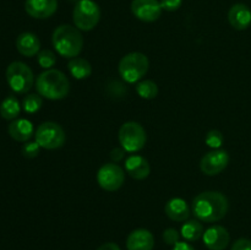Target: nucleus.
I'll return each mask as SVG.
<instances>
[{
    "mask_svg": "<svg viewBox=\"0 0 251 250\" xmlns=\"http://www.w3.org/2000/svg\"><path fill=\"white\" fill-rule=\"evenodd\" d=\"M193 213L201 222L213 223L222 220L228 212L229 201L220 191H203L193 200Z\"/></svg>",
    "mask_w": 251,
    "mask_h": 250,
    "instance_id": "nucleus-1",
    "label": "nucleus"
},
{
    "mask_svg": "<svg viewBox=\"0 0 251 250\" xmlns=\"http://www.w3.org/2000/svg\"><path fill=\"white\" fill-rule=\"evenodd\" d=\"M54 49L63 58H76L82 51L83 36L80 29L71 25H60L51 34Z\"/></svg>",
    "mask_w": 251,
    "mask_h": 250,
    "instance_id": "nucleus-2",
    "label": "nucleus"
},
{
    "mask_svg": "<svg viewBox=\"0 0 251 250\" xmlns=\"http://www.w3.org/2000/svg\"><path fill=\"white\" fill-rule=\"evenodd\" d=\"M36 88L39 96L50 100H63L70 91L68 77L60 70L49 69L37 77Z\"/></svg>",
    "mask_w": 251,
    "mask_h": 250,
    "instance_id": "nucleus-3",
    "label": "nucleus"
},
{
    "mask_svg": "<svg viewBox=\"0 0 251 250\" xmlns=\"http://www.w3.org/2000/svg\"><path fill=\"white\" fill-rule=\"evenodd\" d=\"M149 68V58L140 51H132L123 56L119 61L118 70L123 80L129 83H135L146 75Z\"/></svg>",
    "mask_w": 251,
    "mask_h": 250,
    "instance_id": "nucleus-4",
    "label": "nucleus"
},
{
    "mask_svg": "<svg viewBox=\"0 0 251 250\" xmlns=\"http://www.w3.org/2000/svg\"><path fill=\"white\" fill-rule=\"evenodd\" d=\"M5 76L10 88L19 95L28 92L34 82L33 71L22 61H14L10 64L6 68Z\"/></svg>",
    "mask_w": 251,
    "mask_h": 250,
    "instance_id": "nucleus-5",
    "label": "nucleus"
},
{
    "mask_svg": "<svg viewBox=\"0 0 251 250\" xmlns=\"http://www.w3.org/2000/svg\"><path fill=\"white\" fill-rule=\"evenodd\" d=\"M73 20L80 31H91L100 20V9L93 0H78L74 7Z\"/></svg>",
    "mask_w": 251,
    "mask_h": 250,
    "instance_id": "nucleus-6",
    "label": "nucleus"
},
{
    "mask_svg": "<svg viewBox=\"0 0 251 250\" xmlns=\"http://www.w3.org/2000/svg\"><path fill=\"white\" fill-rule=\"evenodd\" d=\"M118 137L123 149L130 153H135L144 149L147 141V135L144 126L136 122L124 123L120 126Z\"/></svg>",
    "mask_w": 251,
    "mask_h": 250,
    "instance_id": "nucleus-7",
    "label": "nucleus"
},
{
    "mask_svg": "<svg viewBox=\"0 0 251 250\" xmlns=\"http://www.w3.org/2000/svg\"><path fill=\"white\" fill-rule=\"evenodd\" d=\"M36 142L46 150L60 149L65 144L66 135L63 127L53 122H46L36 130Z\"/></svg>",
    "mask_w": 251,
    "mask_h": 250,
    "instance_id": "nucleus-8",
    "label": "nucleus"
},
{
    "mask_svg": "<svg viewBox=\"0 0 251 250\" xmlns=\"http://www.w3.org/2000/svg\"><path fill=\"white\" fill-rule=\"evenodd\" d=\"M125 180V172L119 164L105 163L98 169V185L105 191H117L123 186Z\"/></svg>",
    "mask_w": 251,
    "mask_h": 250,
    "instance_id": "nucleus-9",
    "label": "nucleus"
},
{
    "mask_svg": "<svg viewBox=\"0 0 251 250\" xmlns=\"http://www.w3.org/2000/svg\"><path fill=\"white\" fill-rule=\"evenodd\" d=\"M229 163V154L225 150H213L201 158L200 169L206 175H217Z\"/></svg>",
    "mask_w": 251,
    "mask_h": 250,
    "instance_id": "nucleus-10",
    "label": "nucleus"
},
{
    "mask_svg": "<svg viewBox=\"0 0 251 250\" xmlns=\"http://www.w3.org/2000/svg\"><path fill=\"white\" fill-rule=\"evenodd\" d=\"M131 11L140 21L154 22L161 17L163 9L158 0H132Z\"/></svg>",
    "mask_w": 251,
    "mask_h": 250,
    "instance_id": "nucleus-11",
    "label": "nucleus"
},
{
    "mask_svg": "<svg viewBox=\"0 0 251 250\" xmlns=\"http://www.w3.org/2000/svg\"><path fill=\"white\" fill-rule=\"evenodd\" d=\"M202 239L208 250H225L229 244L230 235L222 225H212L205 230Z\"/></svg>",
    "mask_w": 251,
    "mask_h": 250,
    "instance_id": "nucleus-12",
    "label": "nucleus"
},
{
    "mask_svg": "<svg viewBox=\"0 0 251 250\" xmlns=\"http://www.w3.org/2000/svg\"><path fill=\"white\" fill-rule=\"evenodd\" d=\"M25 10L33 19H48L58 10V0H26Z\"/></svg>",
    "mask_w": 251,
    "mask_h": 250,
    "instance_id": "nucleus-13",
    "label": "nucleus"
},
{
    "mask_svg": "<svg viewBox=\"0 0 251 250\" xmlns=\"http://www.w3.org/2000/svg\"><path fill=\"white\" fill-rule=\"evenodd\" d=\"M228 21L234 29H238V31L247 29L251 25L250 7L243 2L234 4L228 12Z\"/></svg>",
    "mask_w": 251,
    "mask_h": 250,
    "instance_id": "nucleus-14",
    "label": "nucleus"
},
{
    "mask_svg": "<svg viewBox=\"0 0 251 250\" xmlns=\"http://www.w3.org/2000/svg\"><path fill=\"white\" fill-rule=\"evenodd\" d=\"M153 234L144 228L132 230L126 239L127 250H153Z\"/></svg>",
    "mask_w": 251,
    "mask_h": 250,
    "instance_id": "nucleus-15",
    "label": "nucleus"
},
{
    "mask_svg": "<svg viewBox=\"0 0 251 250\" xmlns=\"http://www.w3.org/2000/svg\"><path fill=\"white\" fill-rule=\"evenodd\" d=\"M125 171L131 178L136 180H144L150 175V163L145 157L140 154H131L125 161Z\"/></svg>",
    "mask_w": 251,
    "mask_h": 250,
    "instance_id": "nucleus-16",
    "label": "nucleus"
},
{
    "mask_svg": "<svg viewBox=\"0 0 251 250\" xmlns=\"http://www.w3.org/2000/svg\"><path fill=\"white\" fill-rule=\"evenodd\" d=\"M16 48L20 54L27 56V58H31L39 53L41 42H39L38 37L32 32H24L17 37Z\"/></svg>",
    "mask_w": 251,
    "mask_h": 250,
    "instance_id": "nucleus-17",
    "label": "nucleus"
},
{
    "mask_svg": "<svg viewBox=\"0 0 251 250\" xmlns=\"http://www.w3.org/2000/svg\"><path fill=\"white\" fill-rule=\"evenodd\" d=\"M164 212L176 222H185L190 216V208H189L188 202L181 198H173L166 203Z\"/></svg>",
    "mask_w": 251,
    "mask_h": 250,
    "instance_id": "nucleus-18",
    "label": "nucleus"
},
{
    "mask_svg": "<svg viewBox=\"0 0 251 250\" xmlns=\"http://www.w3.org/2000/svg\"><path fill=\"white\" fill-rule=\"evenodd\" d=\"M9 135L19 142H27L33 136V124L28 119L20 118V119L12 120L9 125Z\"/></svg>",
    "mask_w": 251,
    "mask_h": 250,
    "instance_id": "nucleus-19",
    "label": "nucleus"
},
{
    "mask_svg": "<svg viewBox=\"0 0 251 250\" xmlns=\"http://www.w3.org/2000/svg\"><path fill=\"white\" fill-rule=\"evenodd\" d=\"M68 68L71 75L77 80H85V78L90 77L92 74V66H91L90 61L83 58H78V56L70 59Z\"/></svg>",
    "mask_w": 251,
    "mask_h": 250,
    "instance_id": "nucleus-20",
    "label": "nucleus"
},
{
    "mask_svg": "<svg viewBox=\"0 0 251 250\" xmlns=\"http://www.w3.org/2000/svg\"><path fill=\"white\" fill-rule=\"evenodd\" d=\"M21 112V105L15 96H7L0 104V115L5 120H15Z\"/></svg>",
    "mask_w": 251,
    "mask_h": 250,
    "instance_id": "nucleus-21",
    "label": "nucleus"
},
{
    "mask_svg": "<svg viewBox=\"0 0 251 250\" xmlns=\"http://www.w3.org/2000/svg\"><path fill=\"white\" fill-rule=\"evenodd\" d=\"M205 230H203L202 223L199 220H190L186 221L181 227V237L188 242H195L199 240L203 235Z\"/></svg>",
    "mask_w": 251,
    "mask_h": 250,
    "instance_id": "nucleus-22",
    "label": "nucleus"
},
{
    "mask_svg": "<svg viewBox=\"0 0 251 250\" xmlns=\"http://www.w3.org/2000/svg\"><path fill=\"white\" fill-rule=\"evenodd\" d=\"M136 92L144 100H153L158 95V86L152 80H144L136 85Z\"/></svg>",
    "mask_w": 251,
    "mask_h": 250,
    "instance_id": "nucleus-23",
    "label": "nucleus"
},
{
    "mask_svg": "<svg viewBox=\"0 0 251 250\" xmlns=\"http://www.w3.org/2000/svg\"><path fill=\"white\" fill-rule=\"evenodd\" d=\"M42 104H43V100H42V96L34 95V93H31V95H27L26 97L22 100V107H24V110L26 113H29V114H33V113L38 112L42 108Z\"/></svg>",
    "mask_w": 251,
    "mask_h": 250,
    "instance_id": "nucleus-24",
    "label": "nucleus"
},
{
    "mask_svg": "<svg viewBox=\"0 0 251 250\" xmlns=\"http://www.w3.org/2000/svg\"><path fill=\"white\" fill-rule=\"evenodd\" d=\"M37 61L41 65V68L49 70V69L55 65L56 55L54 51L49 50V49H43V50H39V53L37 54Z\"/></svg>",
    "mask_w": 251,
    "mask_h": 250,
    "instance_id": "nucleus-25",
    "label": "nucleus"
},
{
    "mask_svg": "<svg viewBox=\"0 0 251 250\" xmlns=\"http://www.w3.org/2000/svg\"><path fill=\"white\" fill-rule=\"evenodd\" d=\"M223 141H225V137H223V134L220 130H210V131L207 132V135H206V145L213 150L220 149L223 145Z\"/></svg>",
    "mask_w": 251,
    "mask_h": 250,
    "instance_id": "nucleus-26",
    "label": "nucleus"
},
{
    "mask_svg": "<svg viewBox=\"0 0 251 250\" xmlns=\"http://www.w3.org/2000/svg\"><path fill=\"white\" fill-rule=\"evenodd\" d=\"M39 150H41V146H39L36 141H27L26 144L22 146L21 152L22 154H24V157H26V158L28 159H32V158H36V157L38 156Z\"/></svg>",
    "mask_w": 251,
    "mask_h": 250,
    "instance_id": "nucleus-27",
    "label": "nucleus"
},
{
    "mask_svg": "<svg viewBox=\"0 0 251 250\" xmlns=\"http://www.w3.org/2000/svg\"><path fill=\"white\" fill-rule=\"evenodd\" d=\"M179 239H180V234L174 228H167L163 232V240L168 245H173L174 247L176 244H178Z\"/></svg>",
    "mask_w": 251,
    "mask_h": 250,
    "instance_id": "nucleus-28",
    "label": "nucleus"
},
{
    "mask_svg": "<svg viewBox=\"0 0 251 250\" xmlns=\"http://www.w3.org/2000/svg\"><path fill=\"white\" fill-rule=\"evenodd\" d=\"M159 2H161L162 9L168 12H173L181 6L183 0H161Z\"/></svg>",
    "mask_w": 251,
    "mask_h": 250,
    "instance_id": "nucleus-29",
    "label": "nucleus"
},
{
    "mask_svg": "<svg viewBox=\"0 0 251 250\" xmlns=\"http://www.w3.org/2000/svg\"><path fill=\"white\" fill-rule=\"evenodd\" d=\"M230 250H251V240L247 238H240L232 245Z\"/></svg>",
    "mask_w": 251,
    "mask_h": 250,
    "instance_id": "nucleus-30",
    "label": "nucleus"
},
{
    "mask_svg": "<svg viewBox=\"0 0 251 250\" xmlns=\"http://www.w3.org/2000/svg\"><path fill=\"white\" fill-rule=\"evenodd\" d=\"M125 152L126 151H125L123 147H115V149H113L112 151H110V158H112V161L114 162V163H119V162L124 158Z\"/></svg>",
    "mask_w": 251,
    "mask_h": 250,
    "instance_id": "nucleus-31",
    "label": "nucleus"
},
{
    "mask_svg": "<svg viewBox=\"0 0 251 250\" xmlns=\"http://www.w3.org/2000/svg\"><path fill=\"white\" fill-rule=\"evenodd\" d=\"M172 250H195L193 248V245H190L189 243L185 242H179L178 244H176Z\"/></svg>",
    "mask_w": 251,
    "mask_h": 250,
    "instance_id": "nucleus-32",
    "label": "nucleus"
},
{
    "mask_svg": "<svg viewBox=\"0 0 251 250\" xmlns=\"http://www.w3.org/2000/svg\"><path fill=\"white\" fill-rule=\"evenodd\" d=\"M97 250H120V248L115 243H104Z\"/></svg>",
    "mask_w": 251,
    "mask_h": 250,
    "instance_id": "nucleus-33",
    "label": "nucleus"
}]
</instances>
